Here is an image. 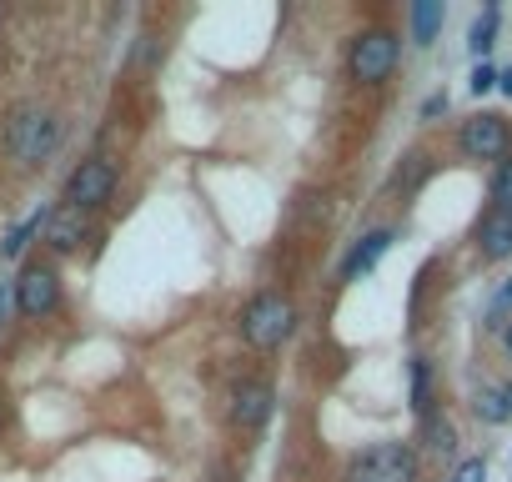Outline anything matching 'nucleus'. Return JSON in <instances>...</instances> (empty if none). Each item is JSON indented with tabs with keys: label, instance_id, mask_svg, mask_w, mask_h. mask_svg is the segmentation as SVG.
<instances>
[{
	"label": "nucleus",
	"instance_id": "7ed1b4c3",
	"mask_svg": "<svg viewBox=\"0 0 512 482\" xmlns=\"http://www.w3.org/2000/svg\"><path fill=\"white\" fill-rule=\"evenodd\" d=\"M417 472H422V462L407 442H377L347 462L342 482H417Z\"/></svg>",
	"mask_w": 512,
	"mask_h": 482
},
{
	"label": "nucleus",
	"instance_id": "6ab92c4d",
	"mask_svg": "<svg viewBox=\"0 0 512 482\" xmlns=\"http://www.w3.org/2000/svg\"><path fill=\"white\" fill-rule=\"evenodd\" d=\"M447 482H487V462H482V457H467V462H462Z\"/></svg>",
	"mask_w": 512,
	"mask_h": 482
},
{
	"label": "nucleus",
	"instance_id": "39448f33",
	"mask_svg": "<svg viewBox=\"0 0 512 482\" xmlns=\"http://www.w3.org/2000/svg\"><path fill=\"white\" fill-rule=\"evenodd\" d=\"M16 312L26 322H46V317L61 312V277H56V267H46V262H26L21 267V277H16Z\"/></svg>",
	"mask_w": 512,
	"mask_h": 482
},
{
	"label": "nucleus",
	"instance_id": "f257e3e1",
	"mask_svg": "<svg viewBox=\"0 0 512 482\" xmlns=\"http://www.w3.org/2000/svg\"><path fill=\"white\" fill-rule=\"evenodd\" d=\"M61 136H66L61 116L51 106H41V101H21L11 111V121H6V151H11L16 166H41L61 146Z\"/></svg>",
	"mask_w": 512,
	"mask_h": 482
},
{
	"label": "nucleus",
	"instance_id": "ddd939ff",
	"mask_svg": "<svg viewBox=\"0 0 512 482\" xmlns=\"http://www.w3.org/2000/svg\"><path fill=\"white\" fill-rule=\"evenodd\" d=\"M437 26H442V6H437V0H422V6H412V31H417V46H432Z\"/></svg>",
	"mask_w": 512,
	"mask_h": 482
},
{
	"label": "nucleus",
	"instance_id": "0eeeda50",
	"mask_svg": "<svg viewBox=\"0 0 512 482\" xmlns=\"http://www.w3.org/2000/svg\"><path fill=\"white\" fill-rule=\"evenodd\" d=\"M457 146H462V156H472V161H502L507 146H512V131H507L502 116L482 111V116H467V121H462Z\"/></svg>",
	"mask_w": 512,
	"mask_h": 482
},
{
	"label": "nucleus",
	"instance_id": "a878e982",
	"mask_svg": "<svg viewBox=\"0 0 512 482\" xmlns=\"http://www.w3.org/2000/svg\"><path fill=\"white\" fill-rule=\"evenodd\" d=\"M502 402H507V412H512V382H507V387H502Z\"/></svg>",
	"mask_w": 512,
	"mask_h": 482
},
{
	"label": "nucleus",
	"instance_id": "5701e85b",
	"mask_svg": "<svg viewBox=\"0 0 512 482\" xmlns=\"http://www.w3.org/2000/svg\"><path fill=\"white\" fill-rule=\"evenodd\" d=\"M6 417H11V402H6V392H0V427H6Z\"/></svg>",
	"mask_w": 512,
	"mask_h": 482
},
{
	"label": "nucleus",
	"instance_id": "dca6fc26",
	"mask_svg": "<svg viewBox=\"0 0 512 482\" xmlns=\"http://www.w3.org/2000/svg\"><path fill=\"white\" fill-rule=\"evenodd\" d=\"M492 211L512 216V161H497V171H492Z\"/></svg>",
	"mask_w": 512,
	"mask_h": 482
},
{
	"label": "nucleus",
	"instance_id": "2eb2a0df",
	"mask_svg": "<svg viewBox=\"0 0 512 482\" xmlns=\"http://www.w3.org/2000/svg\"><path fill=\"white\" fill-rule=\"evenodd\" d=\"M41 226H46V211H36L31 221H21V226H16V231L6 236V241H0V252H6V257H21V252L31 247V236H36Z\"/></svg>",
	"mask_w": 512,
	"mask_h": 482
},
{
	"label": "nucleus",
	"instance_id": "aec40b11",
	"mask_svg": "<svg viewBox=\"0 0 512 482\" xmlns=\"http://www.w3.org/2000/svg\"><path fill=\"white\" fill-rule=\"evenodd\" d=\"M487 312H492V322H497V317H507V312H512V277H507V282H502V287H497V292H492V307H487Z\"/></svg>",
	"mask_w": 512,
	"mask_h": 482
},
{
	"label": "nucleus",
	"instance_id": "a211bd4d",
	"mask_svg": "<svg viewBox=\"0 0 512 482\" xmlns=\"http://www.w3.org/2000/svg\"><path fill=\"white\" fill-rule=\"evenodd\" d=\"M472 407H477V417H482V422H507V417H512V412H507V402H502V392H477V402H472Z\"/></svg>",
	"mask_w": 512,
	"mask_h": 482
},
{
	"label": "nucleus",
	"instance_id": "412c9836",
	"mask_svg": "<svg viewBox=\"0 0 512 482\" xmlns=\"http://www.w3.org/2000/svg\"><path fill=\"white\" fill-rule=\"evenodd\" d=\"M492 86H497V71H492V66H487V61H482V66H477V71H472V91H477V96H482V91H492Z\"/></svg>",
	"mask_w": 512,
	"mask_h": 482
},
{
	"label": "nucleus",
	"instance_id": "4be33fe9",
	"mask_svg": "<svg viewBox=\"0 0 512 482\" xmlns=\"http://www.w3.org/2000/svg\"><path fill=\"white\" fill-rule=\"evenodd\" d=\"M442 111H447V96H432V101L422 106V116H442Z\"/></svg>",
	"mask_w": 512,
	"mask_h": 482
},
{
	"label": "nucleus",
	"instance_id": "9d476101",
	"mask_svg": "<svg viewBox=\"0 0 512 482\" xmlns=\"http://www.w3.org/2000/svg\"><path fill=\"white\" fill-rule=\"evenodd\" d=\"M477 252H482L487 262L512 257V216H507V211H487V216H482V226H477Z\"/></svg>",
	"mask_w": 512,
	"mask_h": 482
},
{
	"label": "nucleus",
	"instance_id": "9b49d317",
	"mask_svg": "<svg viewBox=\"0 0 512 482\" xmlns=\"http://www.w3.org/2000/svg\"><path fill=\"white\" fill-rule=\"evenodd\" d=\"M387 247H392V231H367V236L357 241V247H352V257L342 262V277H347V282H357L362 272H372V267L387 257Z\"/></svg>",
	"mask_w": 512,
	"mask_h": 482
},
{
	"label": "nucleus",
	"instance_id": "f8f14e48",
	"mask_svg": "<svg viewBox=\"0 0 512 482\" xmlns=\"http://www.w3.org/2000/svg\"><path fill=\"white\" fill-rule=\"evenodd\" d=\"M412 407L417 417H432V362L427 357L412 362Z\"/></svg>",
	"mask_w": 512,
	"mask_h": 482
},
{
	"label": "nucleus",
	"instance_id": "20e7f679",
	"mask_svg": "<svg viewBox=\"0 0 512 482\" xmlns=\"http://www.w3.org/2000/svg\"><path fill=\"white\" fill-rule=\"evenodd\" d=\"M392 71H397V36L382 31V26L362 31V36L352 41V51H347V76H352L357 86H382Z\"/></svg>",
	"mask_w": 512,
	"mask_h": 482
},
{
	"label": "nucleus",
	"instance_id": "b1692460",
	"mask_svg": "<svg viewBox=\"0 0 512 482\" xmlns=\"http://www.w3.org/2000/svg\"><path fill=\"white\" fill-rule=\"evenodd\" d=\"M497 86H502V91L512 96V71H502V76H497Z\"/></svg>",
	"mask_w": 512,
	"mask_h": 482
},
{
	"label": "nucleus",
	"instance_id": "6e6552de",
	"mask_svg": "<svg viewBox=\"0 0 512 482\" xmlns=\"http://www.w3.org/2000/svg\"><path fill=\"white\" fill-rule=\"evenodd\" d=\"M86 236H91V216H86V211H76V206H56V211H46L41 241L51 247V257H76Z\"/></svg>",
	"mask_w": 512,
	"mask_h": 482
},
{
	"label": "nucleus",
	"instance_id": "393cba45",
	"mask_svg": "<svg viewBox=\"0 0 512 482\" xmlns=\"http://www.w3.org/2000/svg\"><path fill=\"white\" fill-rule=\"evenodd\" d=\"M502 347H507V352H512V327H502Z\"/></svg>",
	"mask_w": 512,
	"mask_h": 482
},
{
	"label": "nucleus",
	"instance_id": "4468645a",
	"mask_svg": "<svg viewBox=\"0 0 512 482\" xmlns=\"http://www.w3.org/2000/svg\"><path fill=\"white\" fill-rule=\"evenodd\" d=\"M422 437H427V447H432V452H442V457L457 447L452 422H447V417H437V412H432V417H422Z\"/></svg>",
	"mask_w": 512,
	"mask_h": 482
},
{
	"label": "nucleus",
	"instance_id": "f03ea898",
	"mask_svg": "<svg viewBox=\"0 0 512 482\" xmlns=\"http://www.w3.org/2000/svg\"><path fill=\"white\" fill-rule=\"evenodd\" d=\"M292 327H297V307H292L282 292H262V297H251V302H246V312H241V337H246L251 347H262V352L282 347V342L292 337Z\"/></svg>",
	"mask_w": 512,
	"mask_h": 482
},
{
	"label": "nucleus",
	"instance_id": "423d86ee",
	"mask_svg": "<svg viewBox=\"0 0 512 482\" xmlns=\"http://www.w3.org/2000/svg\"><path fill=\"white\" fill-rule=\"evenodd\" d=\"M116 196V161H106V156H86L71 176H66V206H76V211H96V206H106Z\"/></svg>",
	"mask_w": 512,
	"mask_h": 482
},
{
	"label": "nucleus",
	"instance_id": "f3484780",
	"mask_svg": "<svg viewBox=\"0 0 512 482\" xmlns=\"http://www.w3.org/2000/svg\"><path fill=\"white\" fill-rule=\"evenodd\" d=\"M492 36H497V6H487V11L477 16V26H472V51L487 56V51H492Z\"/></svg>",
	"mask_w": 512,
	"mask_h": 482
},
{
	"label": "nucleus",
	"instance_id": "1a4fd4ad",
	"mask_svg": "<svg viewBox=\"0 0 512 482\" xmlns=\"http://www.w3.org/2000/svg\"><path fill=\"white\" fill-rule=\"evenodd\" d=\"M272 407H277V392H272V382L251 377V382H241V387L231 392V427H241V432L267 427Z\"/></svg>",
	"mask_w": 512,
	"mask_h": 482
}]
</instances>
